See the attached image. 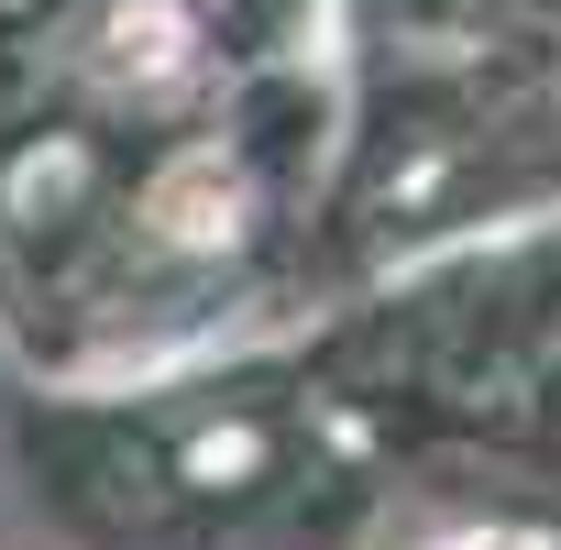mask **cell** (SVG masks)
<instances>
[{
	"mask_svg": "<svg viewBox=\"0 0 561 550\" xmlns=\"http://www.w3.org/2000/svg\"><path fill=\"white\" fill-rule=\"evenodd\" d=\"M154 220H165L176 242H209V231H231V176H220V165H176V176L154 187Z\"/></svg>",
	"mask_w": 561,
	"mask_h": 550,
	"instance_id": "1",
	"label": "cell"
}]
</instances>
